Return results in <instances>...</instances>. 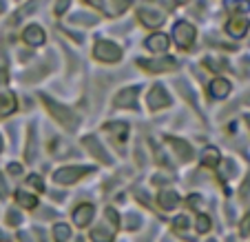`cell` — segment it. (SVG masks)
Instances as JSON below:
<instances>
[{
    "label": "cell",
    "mask_w": 250,
    "mask_h": 242,
    "mask_svg": "<svg viewBox=\"0 0 250 242\" xmlns=\"http://www.w3.org/2000/svg\"><path fill=\"white\" fill-rule=\"evenodd\" d=\"M7 222H9V224H20V216L16 214V211H9V216H7Z\"/></svg>",
    "instance_id": "cell-32"
},
{
    "label": "cell",
    "mask_w": 250,
    "mask_h": 242,
    "mask_svg": "<svg viewBox=\"0 0 250 242\" xmlns=\"http://www.w3.org/2000/svg\"><path fill=\"white\" fill-rule=\"evenodd\" d=\"M166 143L173 147V151L180 156L182 162H186V160H190V158H193V149H190L184 140H177V138H166Z\"/></svg>",
    "instance_id": "cell-12"
},
{
    "label": "cell",
    "mask_w": 250,
    "mask_h": 242,
    "mask_svg": "<svg viewBox=\"0 0 250 242\" xmlns=\"http://www.w3.org/2000/svg\"><path fill=\"white\" fill-rule=\"evenodd\" d=\"M140 20L146 24V27H157V24L164 23V16L153 9H140Z\"/></svg>",
    "instance_id": "cell-17"
},
{
    "label": "cell",
    "mask_w": 250,
    "mask_h": 242,
    "mask_svg": "<svg viewBox=\"0 0 250 242\" xmlns=\"http://www.w3.org/2000/svg\"><path fill=\"white\" fill-rule=\"evenodd\" d=\"M195 227H197L199 233H206L208 229H210V218H208V216H197V222H195Z\"/></svg>",
    "instance_id": "cell-25"
},
{
    "label": "cell",
    "mask_w": 250,
    "mask_h": 242,
    "mask_svg": "<svg viewBox=\"0 0 250 242\" xmlns=\"http://www.w3.org/2000/svg\"><path fill=\"white\" fill-rule=\"evenodd\" d=\"M120 56H122V51H120V47L115 43H109V40H98V45H95V58L102 62H118Z\"/></svg>",
    "instance_id": "cell-3"
},
{
    "label": "cell",
    "mask_w": 250,
    "mask_h": 242,
    "mask_svg": "<svg viewBox=\"0 0 250 242\" xmlns=\"http://www.w3.org/2000/svg\"><path fill=\"white\" fill-rule=\"evenodd\" d=\"M226 31L230 33V36H235V38H241V36L248 31V20L246 18H232L230 23L226 24Z\"/></svg>",
    "instance_id": "cell-18"
},
{
    "label": "cell",
    "mask_w": 250,
    "mask_h": 242,
    "mask_svg": "<svg viewBox=\"0 0 250 242\" xmlns=\"http://www.w3.org/2000/svg\"><path fill=\"white\" fill-rule=\"evenodd\" d=\"M140 224H142V220L137 218L135 214H131L126 220H124V227H126V229H137V227H140Z\"/></svg>",
    "instance_id": "cell-27"
},
{
    "label": "cell",
    "mask_w": 250,
    "mask_h": 242,
    "mask_svg": "<svg viewBox=\"0 0 250 242\" xmlns=\"http://www.w3.org/2000/svg\"><path fill=\"white\" fill-rule=\"evenodd\" d=\"M186 227H188L186 216H177V218H175V229H186Z\"/></svg>",
    "instance_id": "cell-31"
},
{
    "label": "cell",
    "mask_w": 250,
    "mask_h": 242,
    "mask_svg": "<svg viewBox=\"0 0 250 242\" xmlns=\"http://www.w3.org/2000/svg\"><path fill=\"white\" fill-rule=\"evenodd\" d=\"M76 242H84V240H82V238H78V240H76Z\"/></svg>",
    "instance_id": "cell-42"
},
{
    "label": "cell",
    "mask_w": 250,
    "mask_h": 242,
    "mask_svg": "<svg viewBox=\"0 0 250 242\" xmlns=\"http://www.w3.org/2000/svg\"><path fill=\"white\" fill-rule=\"evenodd\" d=\"M11 111H16V96L2 94L0 96V116H9Z\"/></svg>",
    "instance_id": "cell-20"
},
{
    "label": "cell",
    "mask_w": 250,
    "mask_h": 242,
    "mask_svg": "<svg viewBox=\"0 0 250 242\" xmlns=\"http://www.w3.org/2000/svg\"><path fill=\"white\" fill-rule=\"evenodd\" d=\"M202 165L204 167H217L219 165V151L215 147H208L204 149L202 153Z\"/></svg>",
    "instance_id": "cell-21"
},
{
    "label": "cell",
    "mask_w": 250,
    "mask_h": 242,
    "mask_svg": "<svg viewBox=\"0 0 250 242\" xmlns=\"http://www.w3.org/2000/svg\"><path fill=\"white\" fill-rule=\"evenodd\" d=\"M5 11V0H0V14Z\"/></svg>",
    "instance_id": "cell-37"
},
{
    "label": "cell",
    "mask_w": 250,
    "mask_h": 242,
    "mask_svg": "<svg viewBox=\"0 0 250 242\" xmlns=\"http://www.w3.org/2000/svg\"><path fill=\"white\" fill-rule=\"evenodd\" d=\"M208 242H215V240H208Z\"/></svg>",
    "instance_id": "cell-43"
},
{
    "label": "cell",
    "mask_w": 250,
    "mask_h": 242,
    "mask_svg": "<svg viewBox=\"0 0 250 242\" xmlns=\"http://www.w3.org/2000/svg\"><path fill=\"white\" fill-rule=\"evenodd\" d=\"M115 105L118 107H128V109H135L137 107V87H128V89L120 91L115 96Z\"/></svg>",
    "instance_id": "cell-8"
},
{
    "label": "cell",
    "mask_w": 250,
    "mask_h": 242,
    "mask_svg": "<svg viewBox=\"0 0 250 242\" xmlns=\"http://www.w3.org/2000/svg\"><path fill=\"white\" fill-rule=\"evenodd\" d=\"M22 40L27 45H31V47H38V45L44 43V31L38 27V24H29L22 33Z\"/></svg>",
    "instance_id": "cell-9"
},
{
    "label": "cell",
    "mask_w": 250,
    "mask_h": 242,
    "mask_svg": "<svg viewBox=\"0 0 250 242\" xmlns=\"http://www.w3.org/2000/svg\"><path fill=\"white\" fill-rule=\"evenodd\" d=\"M157 202H160L162 209L170 211V209H175V207L180 204V198H177V194H175V191H160V195H157Z\"/></svg>",
    "instance_id": "cell-16"
},
{
    "label": "cell",
    "mask_w": 250,
    "mask_h": 242,
    "mask_svg": "<svg viewBox=\"0 0 250 242\" xmlns=\"http://www.w3.org/2000/svg\"><path fill=\"white\" fill-rule=\"evenodd\" d=\"M93 7H98V9L106 11L109 16H118L122 14L124 9H128V5H131V0H89Z\"/></svg>",
    "instance_id": "cell-5"
},
{
    "label": "cell",
    "mask_w": 250,
    "mask_h": 242,
    "mask_svg": "<svg viewBox=\"0 0 250 242\" xmlns=\"http://www.w3.org/2000/svg\"><path fill=\"white\" fill-rule=\"evenodd\" d=\"M140 67L146 72H170L177 67V60L173 58H157V60H140Z\"/></svg>",
    "instance_id": "cell-7"
},
{
    "label": "cell",
    "mask_w": 250,
    "mask_h": 242,
    "mask_svg": "<svg viewBox=\"0 0 250 242\" xmlns=\"http://www.w3.org/2000/svg\"><path fill=\"white\" fill-rule=\"evenodd\" d=\"M16 200H18L20 207H24V209H33V207H38V198L31 194H27V191H18L16 194Z\"/></svg>",
    "instance_id": "cell-22"
},
{
    "label": "cell",
    "mask_w": 250,
    "mask_h": 242,
    "mask_svg": "<svg viewBox=\"0 0 250 242\" xmlns=\"http://www.w3.org/2000/svg\"><path fill=\"white\" fill-rule=\"evenodd\" d=\"M42 102L47 105V109L51 111V116L62 124V127L71 129V131H73V129H78V124H80V118H78V114H73L69 107L60 105V102H53V100L47 98V96H42Z\"/></svg>",
    "instance_id": "cell-1"
},
{
    "label": "cell",
    "mask_w": 250,
    "mask_h": 242,
    "mask_svg": "<svg viewBox=\"0 0 250 242\" xmlns=\"http://www.w3.org/2000/svg\"><path fill=\"white\" fill-rule=\"evenodd\" d=\"M246 122H248V127H250V114H248V116H246Z\"/></svg>",
    "instance_id": "cell-40"
},
{
    "label": "cell",
    "mask_w": 250,
    "mask_h": 242,
    "mask_svg": "<svg viewBox=\"0 0 250 242\" xmlns=\"http://www.w3.org/2000/svg\"><path fill=\"white\" fill-rule=\"evenodd\" d=\"M230 9L232 11H237V14H246V11L250 9V2L248 0H235V2H230Z\"/></svg>",
    "instance_id": "cell-26"
},
{
    "label": "cell",
    "mask_w": 250,
    "mask_h": 242,
    "mask_svg": "<svg viewBox=\"0 0 250 242\" xmlns=\"http://www.w3.org/2000/svg\"><path fill=\"white\" fill-rule=\"evenodd\" d=\"M146 49H151V51H166L168 49V38L164 33H153V36L146 38Z\"/></svg>",
    "instance_id": "cell-15"
},
{
    "label": "cell",
    "mask_w": 250,
    "mask_h": 242,
    "mask_svg": "<svg viewBox=\"0 0 250 242\" xmlns=\"http://www.w3.org/2000/svg\"><path fill=\"white\" fill-rule=\"evenodd\" d=\"M177 2H180V5H186V2H188V0H177Z\"/></svg>",
    "instance_id": "cell-38"
},
{
    "label": "cell",
    "mask_w": 250,
    "mask_h": 242,
    "mask_svg": "<svg viewBox=\"0 0 250 242\" xmlns=\"http://www.w3.org/2000/svg\"><path fill=\"white\" fill-rule=\"evenodd\" d=\"M27 182L33 187V189L44 191V185H42V180H40V176H29V178H27Z\"/></svg>",
    "instance_id": "cell-29"
},
{
    "label": "cell",
    "mask_w": 250,
    "mask_h": 242,
    "mask_svg": "<svg viewBox=\"0 0 250 242\" xmlns=\"http://www.w3.org/2000/svg\"><path fill=\"white\" fill-rule=\"evenodd\" d=\"M106 133H109L118 145H122L128 136V124L126 122H109L106 124Z\"/></svg>",
    "instance_id": "cell-11"
},
{
    "label": "cell",
    "mask_w": 250,
    "mask_h": 242,
    "mask_svg": "<svg viewBox=\"0 0 250 242\" xmlns=\"http://www.w3.org/2000/svg\"><path fill=\"white\" fill-rule=\"evenodd\" d=\"M89 171H91L89 167H64V169L53 173V180L60 182V185H73V182H78L82 176H86Z\"/></svg>",
    "instance_id": "cell-2"
},
{
    "label": "cell",
    "mask_w": 250,
    "mask_h": 242,
    "mask_svg": "<svg viewBox=\"0 0 250 242\" xmlns=\"http://www.w3.org/2000/svg\"><path fill=\"white\" fill-rule=\"evenodd\" d=\"M84 145H86V149H89V151H91V156H95V158H98V160H102V162H111L109 151H104L98 138H93V136L84 138Z\"/></svg>",
    "instance_id": "cell-10"
},
{
    "label": "cell",
    "mask_w": 250,
    "mask_h": 242,
    "mask_svg": "<svg viewBox=\"0 0 250 242\" xmlns=\"http://www.w3.org/2000/svg\"><path fill=\"white\" fill-rule=\"evenodd\" d=\"M66 9H69V0H58L56 2V14L60 16V14H64Z\"/></svg>",
    "instance_id": "cell-30"
},
{
    "label": "cell",
    "mask_w": 250,
    "mask_h": 242,
    "mask_svg": "<svg viewBox=\"0 0 250 242\" xmlns=\"http://www.w3.org/2000/svg\"><path fill=\"white\" fill-rule=\"evenodd\" d=\"M0 151H2V138H0Z\"/></svg>",
    "instance_id": "cell-41"
},
{
    "label": "cell",
    "mask_w": 250,
    "mask_h": 242,
    "mask_svg": "<svg viewBox=\"0 0 250 242\" xmlns=\"http://www.w3.org/2000/svg\"><path fill=\"white\" fill-rule=\"evenodd\" d=\"M7 194H9V191H7V185H5V180H2V176H0V195L5 198Z\"/></svg>",
    "instance_id": "cell-34"
},
{
    "label": "cell",
    "mask_w": 250,
    "mask_h": 242,
    "mask_svg": "<svg viewBox=\"0 0 250 242\" xmlns=\"http://www.w3.org/2000/svg\"><path fill=\"white\" fill-rule=\"evenodd\" d=\"M219 173H222V178H224V180H226V178H230V176H235V173H237V167H235V162H232V160L222 162V167H219Z\"/></svg>",
    "instance_id": "cell-24"
},
{
    "label": "cell",
    "mask_w": 250,
    "mask_h": 242,
    "mask_svg": "<svg viewBox=\"0 0 250 242\" xmlns=\"http://www.w3.org/2000/svg\"><path fill=\"white\" fill-rule=\"evenodd\" d=\"M146 102H148V107H151V109H162V107H168L170 105V96L166 94V89L162 85H155L151 89V94H148Z\"/></svg>",
    "instance_id": "cell-6"
},
{
    "label": "cell",
    "mask_w": 250,
    "mask_h": 242,
    "mask_svg": "<svg viewBox=\"0 0 250 242\" xmlns=\"http://www.w3.org/2000/svg\"><path fill=\"white\" fill-rule=\"evenodd\" d=\"M20 171H22V167H20V165H16V162H11V165H9V173H14V176H18Z\"/></svg>",
    "instance_id": "cell-33"
},
{
    "label": "cell",
    "mask_w": 250,
    "mask_h": 242,
    "mask_svg": "<svg viewBox=\"0 0 250 242\" xmlns=\"http://www.w3.org/2000/svg\"><path fill=\"white\" fill-rule=\"evenodd\" d=\"M228 94H230V82L228 80L215 78V80L210 82V96H215V98H226Z\"/></svg>",
    "instance_id": "cell-19"
},
{
    "label": "cell",
    "mask_w": 250,
    "mask_h": 242,
    "mask_svg": "<svg viewBox=\"0 0 250 242\" xmlns=\"http://www.w3.org/2000/svg\"><path fill=\"white\" fill-rule=\"evenodd\" d=\"M71 236V229L66 227V224H56L53 227V240L56 242H66Z\"/></svg>",
    "instance_id": "cell-23"
},
{
    "label": "cell",
    "mask_w": 250,
    "mask_h": 242,
    "mask_svg": "<svg viewBox=\"0 0 250 242\" xmlns=\"http://www.w3.org/2000/svg\"><path fill=\"white\" fill-rule=\"evenodd\" d=\"M93 218V204H80L76 211H73V220H76L78 227H86Z\"/></svg>",
    "instance_id": "cell-14"
},
{
    "label": "cell",
    "mask_w": 250,
    "mask_h": 242,
    "mask_svg": "<svg viewBox=\"0 0 250 242\" xmlns=\"http://www.w3.org/2000/svg\"><path fill=\"white\" fill-rule=\"evenodd\" d=\"M0 240H7V238H5V233H2V231H0Z\"/></svg>",
    "instance_id": "cell-39"
},
{
    "label": "cell",
    "mask_w": 250,
    "mask_h": 242,
    "mask_svg": "<svg viewBox=\"0 0 250 242\" xmlns=\"http://www.w3.org/2000/svg\"><path fill=\"white\" fill-rule=\"evenodd\" d=\"M195 27L190 23H177L173 29V36H175V43H177V47L182 49H188L190 45H193L195 40Z\"/></svg>",
    "instance_id": "cell-4"
},
{
    "label": "cell",
    "mask_w": 250,
    "mask_h": 242,
    "mask_svg": "<svg viewBox=\"0 0 250 242\" xmlns=\"http://www.w3.org/2000/svg\"><path fill=\"white\" fill-rule=\"evenodd\" d=\"M7 80V73H5V69H0V85Z\"/></svg>",
    "instance_id": "cell-36"
},
{
    "label": "cell",
    "mask_w": 250,
    "mask_h": 242,
    "mask_svg": "<svg viewBox=\"0 0 250 242\" xmlns=\"http://www.w3.org/2000/svg\"><path fill=\"white\" fill-rule=\"evenodd\" d=\"M239 231H241V236H244V238H248V236H250V214H246V216H244Z\"/></svg>",
    "instance_id": "cell-28"
},
{
    "label": "cell",
    "mask_w": 250,
    "mask_h": 242,
    "mask_svg": "<svg viewBox=\"0 0 250 242\" xmlns=\"http://www.w3.org/2000/svg\"><path fill=\"white\" fill-rule=\"evenodd\" d=\"M113 229L115 227H109V222L104 220V224H100V227H95L93 231H91V240L93 242H113Z\"/></svg>",
    "instance_id": "cell-13"
},
{
    "label": "cell",
    "mask_w": 250,
    "mask_h": 242,
    "mask_svg": "<svg viewBox=\"0 0 250 242\" xmlns=\"http://www.w3.org/2000/svg\"><path fill=\"white\" fill-rule=\"evenodd\" d=\"M188 204L193 207V209H197V204H199V195H190V198H188Z\"/></svg>",
    "instance_id": "cell-35"
}]
</instances>
